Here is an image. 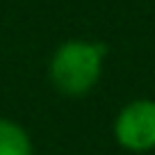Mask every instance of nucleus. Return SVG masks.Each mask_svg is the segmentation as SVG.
<instances>
[{
    "label": "nucleus",
    "instance_id": "nucleus-1",
    "mask_svg": "<svg viewBox=\"0 0 155 155\" xmlns=\"http://www.w3.org/2000/svg\"><path fill=\"white\" fill-rule=\"evenodd\" d=\"M105 46L91 41H66L53 55L50 78L68 96H82L96 84L103 66Z\"/></svg>",
    "mask_w": 155,
    "mask_h": 155
},
{
    "label": "nucleus",
    "instance_id": "nucleus-3",
    "mask_svg": "<svg viewBox=\"0 0 155 155\" xmlns=\"http://www.w3.org/2000/svg\"><path fill=\"white\" fill-rule=\"evenodd\" d=\"M0 155H32L28 132L9 119H0Z\"/></svg>",
    "mask_w": 155,
    "mask_h": 155
},
{
    "label": "nucleus",
    "instance_id": "nucleus-2",
    "mask_svg": "<svg viewBox=\"0 0 155 155\" xmlns=\"http://www.w3.org/2000/svg\"><path fill=\"white\" fill-rule=\"evenodd\" d=\"M116 141L128 150L155 148V101H132L119 112L114 123Z\"/></svg>",
    "mask_w": 155,
    "mask_h": 155
}]
</instances>
